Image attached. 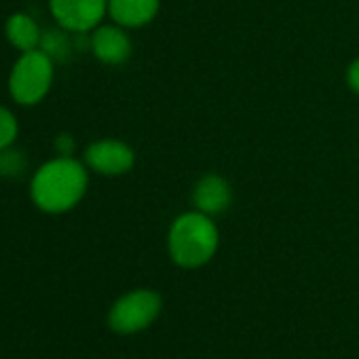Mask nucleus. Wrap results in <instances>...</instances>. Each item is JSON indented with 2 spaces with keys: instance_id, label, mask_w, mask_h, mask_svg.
Listing matches in <instances>:
<instances>
[{
  "instance_id": "f257e3e1",
  "label": "nucleus",
  "mask_w": 359,
  "mask_h": 359,
  "mask_svg": "<svg viewBox=\"0 0 359 359\" xmlns=\"http://www.w3.org/2000/svg\"><path fill=\"white\" fill-rule=\"evenodd\" d=\"M89 184L87 169L72 156H57L41 165L30 182L34 205L47 214H64L79 205Z\"/></svg>"
},
{
  "instance_id": "f03ea898",
  "label": "nucleus",
  "mask_w": 359,
  "mask_h": 359,
  "mask_svg": "<svg viewBox=\"0 0 359 359\" xmlns=\"http://www.w3.org/2000/svg\"><path fill=\"white\" fill-rule=\"evenodd\" d=\"M218 243L220 235L212 216L199 210L175 218L167 235L169 256L182 269H199L208 264L214 258Z\"/></svg>"
},
{
  "instance_id": "7ed1b4c3",
  "label": "nucleus",
  "mask_w": 359,
  "mask_h": 359,
  "mask_svg": "<svg viewBox=\"0 0 359 359\" xmlns=\"http://www.w3.org/2000/svg\"><path fill=\"white\" fill-rule=\"evenodd\" d=\"M53 62L49 53L34 49L20 55L9 76V93L22 106L39 104L51 89Z\"/></svg>"
},
{
  "instance_id": "20e7f679",
  "label": "nucleus",
  "mask_w": 359,
  "mask_h": 359,
  "mask_svg": "<svg viewBox=\"0 0 359 359\" xmlns=\"http://www.w3.org/2000/svg\"><path fill=\"white\" fill-rule=\"evenodd\" d=\"M163 300L152 290H133L125 296H121L110 313H108V325L112 332L129 336L146 330L156 321L161 315Z\"/></svg>"
},
{
  "instance_id": "39448f33",
  "label": "nucleus",
  "mask_w": 359,
  "mask_h": 359,
  "mask_svg": "<svg viewBox=\"0 0 359 359\" xmlns=\"http://www.w3.org/2000/svg\"><path fill=\"white\" fill-rule=\"evenodd\" d=\"M110 0H49L55 22L70 32H87L100 26Z\"/></svg>"
},
{
  "instance_id": "423d86ee",
  "label": "nucleus",
  "mask_w": 359,
  "mask_h": 359,
  "mask_svg": "<svg viewBox=\"0 0 359 359\" xmlns=\"http://www.w3.org/2000/svg\"><path fill=\"white\" fill-rule=\"evenodd\" d=\"M85 163L102 175H123L133 167L135 154L125 142L100 140L85 150Z\"/></svg>"
},
{
  "instance_id": "0eeeda50",
  "label": "nucleus",
  "mask_w": 359,
  "mask_h": 359,
  "mask_svg": "<svg viewBox=\"0 0 359 359\" xmlns=\"http://www.w3.org/2000/svg\"><path fill=\"white\" fill-rule=\"evenodd\" d=\"M93 55L110 66L123 64L131 55V41L123 32V26H100L91 36Z\"/></svg>"
},
{
  "instance_id": "6e6552de",
  "label": "nucleus",
  "mask_w": 359,
  "mask_h": 359,
  "mask_svg": "<svg viewBox=\"0 0 359 359\" xmlns=\"http://www.w3.org/2000/svg\"><path fill=\"white\" fill-rule=\"evenodd\" d=\"M193 199L199 212L208 216H216V214H222L231 205V187L224 177L210 173L197 182Z\"/></svg>"
},
{
  "instance_id": "1a4fd4ad",
  "label": "nucleus",
  "mask_w": 359,
  "mask_h": 359,
  "mask_svg": "<svg viewBox=\"0 0 359 359\" xmlns=\"http://www.w3.org/2000/svg\"><path fill=\"white\" fill-rule=\"evenodd\" d=\"M161 0H110L108 15L123 28H140L154 20Z\"/></svg>"
},
{
  "instance_id": "9d476101",
  "label": "nucleus",
  "mask_w": 359,
  "mask_h": 359,
  "mask_svg": "<svg viewBox=\"0 0 359 359\" xmlns=\"http://www.w3.org/2000/svg\"><path fill=\"white\" fill-rule=\"evenodd\" d=\"M5 36H7V41L15 49H20L22 53H26V51L39 49L41 28H39V24L30 15H26V13H13V15L7 18Z\"/></svg>"
},
{
  "instance_id": "9b49d317",
  "label": "nucleus",
  "mask_w": 359,
  "mask_h": 359,
  "mask_svg": "<svg viewBox=\"0 0 359 359\" xmlns=\"http://www.w3.org/2000/svg\"><path fill=\"white\" fill-rule=\"evenodd\" d=\"M26 167V156L22 150L3 148L0 150V175H20Z\"/></svg>"
},
{
  "instance_id": "f8f14e48",
  "label": "nucleus",
  "mask_w": 359,
  "mask_h": 359,
  "mask_svg": "<svg viewBox=\"0 0 359 359\" xmlns=\"http://www.w3.org/2000/svg\"><path fill=\"white\" fill-rule=\"evenodd\" d=\"M18 118L11 110H7L5 106H0V150L13 146L15 137H18Z\"/></svg>"
},
{
  "instance_id": "ddd939ff",
  "label": "nucleus",
  "mask_w": 359,
  "mask_h": 359,
  "mask_svg": "<svg viewBox=\"0 0 359 359\" xmlns=\"http://www.w3.org/2000/svg\"><path fill=\"white\" fill-rule=\"evenodd\" d=\"M55 150L60 152V156H70L72 154V150H74V142H72V137L70 135H57V140H55Z\"/></svg>"
},
{
  "instance_id": "4468645a",
  "label": "nucleus",
  "mask_w": 359,
  "mask_h": 359,
  "mask_svg": "<svg viewBox=\"0 0 359 359\" xmlns=\"http://www.w3.org/2000/svg\"><path fill=\"white\" fill-rule=\"evenodd\" d=\"M346 83H348V87L359 95V60H355V62L348 66V70H346Z\"/></svg>"
}]
</instances>
